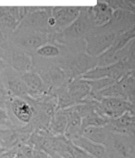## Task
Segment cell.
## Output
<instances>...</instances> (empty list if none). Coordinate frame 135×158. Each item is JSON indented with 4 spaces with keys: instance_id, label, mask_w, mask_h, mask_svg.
I'll return each mask as SVG.
<instances>
[{
    "instance_id": "cell-1",
    "label": "cell",
    "mask_w": 135,
    "mask_h": 158,
    "mask_svg": "<svg viewBox=\"0 0 135 158\" xmlns=\"http://www.w3.org/2000/svg\"><path fill=\"white\" fill-rule=\"evenodd\" d=\"M94 112L109 120L115 119L127 112H133V104L121 98H105L93 102Z\"/></svg>"
},
{
    "instance_id": "cell-2",
    "label": "cell",
    "mask_w": 135,
    "mask_h": 158,
    "mask_svg": "<svg viewBox=\"0 0 135 158\" xmlns=\"http://www.w3.org/2000/svg\"><path fill=\"white\" fill-rule=\"evenodd\" d=\"M126 66L127 64L125 61H122L107 66H97L79 76V79L95 80L100 78H110L118 81L129 73L126 70Z\"/></svg>"
},
{
    "instance_id": "cell-3",
    "label": "cell",
    "mask_w": 135,
    "mask_h": 158,
    "mask_svg": "<svg viewBox=\"0 0 135 158\" xmlns=\"http://www.w3.org/2000/svg\"><path fill=\"white\" fill-rule=\"evenodd\" d=\"M115 36V33L108 32L87 37L86 52L91 56H99L111 46Z\"/></svg>"
},
{
    "instance_id": "cell-4",
    "label": "cell",
    "mask_w": 135,
    "mask_h": 158,
    "mask_svg": "<svg viewBox=\"0 0 135 158\" xmlns=\"http://www.w3.org/2000/svg\"><path fill=\"white\" fill-rule=\"evenodd\" d=\"M74 145L85 152L91 158H110L105 145L92 142L82 136L72 140Z\"/></svg>"
},
{
    "instance_id": "cell-5",
    "label": "cell",
    "mask_w": 135,
    "mask_h": 158,
    "mask_svg": "<svg viewBox=\"0 0 135 158\" xmlns=\"http://www.w3.org/2000/svg\"><path fill=\"white\" fill-rule=\"evenodd\" d=\"M80 15V8L77 6H56L52 8V17L56 25L67 28Z\"/></svg>"
},
{
    "instance_id": "cell-6",
    "label": "cell",
    "mask_w": 135,
    "mask_h": 158,
    "mask_svg": "<svg viewBox=\"0 0 135 158\" xmlns=\"http://www.w3.org/2000/svg\"><path fill=\"white\" fill-rule=\"evenodd\" d=\"M106 128L120 134H127V136L133 135L134 131V115L133 112H127L115 119L109 121ZM109 129V130H110Z\"/></svg>"
},
{
    "instance_id": "cell-7",
    "label": "cell",
    "mask_w": 135,
    "mask_h": 158,
    "mask_svg": "<svg viewBox=\"0 0 135 158\" xmlns=\"http://www.w3.org/2000/svg\"><path fill=\"white\" fill-rule=\"evenodd\" d=\"M10 108L15 118L22 123H29L33 115V107L21 98H14L10 99Z\"/></svg>"
},
{
    "instance_id": "cell-8",
    "label": "cell",
    "mask_w": 135,
    "mask_h": 158,
    "mask_svg": "<svg viewBox=\"0 0 135 158\" xmlns=\"http://www.w3.org/2000/svg\"><path fill=\"white\" fill-rule=\"evenodd\" d=\"M113 10H114L108 6L106 2H97V3L91 7L94 24L99 27L106 26L111 19Z\"/></svg>"
},
{
    "instance_id": "cell-9",
    "label": "cell",
    "mask_w": 135,
    "mask_h": 158,
    "mask_svg": "<svg viewBox=\"0 0 135 158\" xmlns=\"http://www.w3.org/2000/svg\"><path fill=\"white\" fill-rule=\"evenodd\" d=\"M80 136L92 142L102 145H106L108 141V133L106 126L85 128L81 130Z\"/></svg>"
},
{
    "instance_id": "cell-10",
    "label": "cell",
    "mask_w": 135,
    "mask_h": 158,
    "mask_svg": "<svg viewBox=\"0 0 135 158\" xmlns=\"http://www.w3.org/2000/svg\"><path fill=\"white\" fill-rule=\"evenodd\" d=\"M134 37V26H133L124 32L116 35L114 42L111 44V46L109 47V49L114 52L119 51V50L125 48V46H127L132 41H133Z\"/></svg>"
},
{
    "instance_id": "cell-11",
    "label": "cell",
    "mask_w": 135,
    "mask_h": 158,
    "mask_svg": "<svg viewBox=\"0 0 135 158\" xmlns=\"http://www.w3.org/2000/svg\"><path fill=\"white\" fill-rule=\"evenodd\" d=\"M91 94V88L84 80L78 79L69 85V98L75 100H81Z\"/></svg>"
},
{
    "instance_id": "cell-12",
    "label": "cell",
    "mask_w": 135,
    "mask_h": 158,
    "mask_svg": "<svg viewBox=\"0 0 135 158\" xmlns=\"http://www.w3.org/2000/svg\"><path fill=\"white\" fill-rule=\"evenodd\" d=\"M22 80L26 85L28 92L39 94L44 89V82L37 73L27 72L22 75Z\"/></svg>"
},
{
    "instance_id": "cell-13",
    "label": "cell",
    "mask_w": 135,
    "mask_h": 158,
    "mask_svg": "<svg viewBox=\"0 0 135 158\" xmlns=\"http://www.w3.org/2000/svg\"><path fill=\"white\" fill-rule=\"evenodd\" d=\"M5 86L6 87L10 95H14L18 98H21L28 94L26 85L24 83L23 80L21 78L10 79L9 81H7Z\"/></svg>"
},
{
    "instance_id": "cell-14",
    "label": "cell",
    "mask_w": 135,
    "mask_h": 158,
    "mask_svg": "<svg viewBox=\"0 0 135 158\" xmlns=\"http://www.w3.org/2000/svg\"><path fill=\"white\" fill-rule=\"evenodd\" d=\"M87 28V19L79 16L69 27L64 29V33L66 36L68 37H79L84 33Z\"/></svg>"
},
{
    "instance_id": "cell-15",
    "label": "cell",
    "mask_w": 135,
    "mask_h": 158,
    "mask_svg": "<svg viewBox=\"0 0 135 158\" xmlns=\"http://www.w3.org/2000/svg\"><path fill=\"white\" fill-rule=\"evenodd\" d=\"M109 121L110 120L107 118L101 117L94 112L81 119V130L87 127H104Z\"/></svg>"
},
{
    "instance_id": "cell-16",
    "label": "cell",
    "mask_w": 135,
    "mask_h": 158,
    "mask_svg": "<svg viewBox=\"0 0 135 158\" xmlns=\"http://www.w3.org/2000/svg\"><path fill=\"white\" fill-rule=\"evenodd\" d=\"M13 66L17 70L27 73L32 68V61L28 55L24 54H15L13 56Z\"/></svg>"
},
{
    "instance_id": "cell-17",
    "label": "cell",
    "mask_w": 135,
    "mask_h": 158,
    "mask_svg": "<svg viewBox=\"0 0 135 158\" xmlns=\"http://www.w3.org/2000/svg\"><path fill=\"white\" fill-rule=\"evenodd\" d=\"M66 126H67V116L64 111H60L52 118L51 130L57 134H62L65 132Z\"/></svg>"
},
{
    "instance_id": "cell-18",
    "label": "cell",
    "mask_w": 135,
    "mask_h": 158,
    "mask_svg": "<svg viewBox=\"0 0 135 158\" xmlns=\"http://www.w3.org/2000/svg\"><path fill=\"white\" fill-rule=\"evenodd\" d=\"M91 88V94H96L98 91L113 85L117 81L110 78H100L95 80H84Z\"/></svg>"
},
{
    "instance_id": "cell-19",
    "label": "cell",
    "mask_w": 135,
    "mask_h": 158,
    "mask_svg": "<svg viewBox=\"0 0 135 158\" xmlns=\"http://www.w3.org/2000/svg\"><path fill=\"white\" fill-rule=\"evenodd\" d=\"M47 38L44 34H35L24 40V45L27 47L38 49L43 45L46 44Z\"/></svg>"
},
{
    "instance_id": "cell-20",
    "label": "cell",
    "mask_w": 135,
    "mask_h": 158,
    "mask_svg": "<svg viewBox=\"0 0 135 158\" xmlns=\"http://www.w3.org/2000/svg\"><path fill=\"white\" fill-rule=\"evenodd\" d=\"M106 3L113 10H128V11L133 12L134 11V1H125V0H110L106 1Z\"/></svg>"
},
{
    "instance_id": "cell-21",
    "label": "cell",
    "mask_w": 135,
    "mask_h": 158,
    "mask_svg": "<svg viewBox=\"0 0 135 158\" xmlns=\"http://www.w3.org/2000/svg\"><path fill=\"white\" fill-rule=\"evenodd\" d=\"M37 54L45 58H52L58 56L60 54V50L53 45L44 44L37 49Z\"/></svg>"
},
{
    "instance_id": "cell-22",
    "label": "cell",
    "mask_w": 135,
    "mask_h": 158,
    "mask_svg": "<svg viewBox=\"0 0 135 158\" xmlns=\"http://www.w3.org/2000/svg\"><path fill=\"white\" fill-rule=\"evenodd\" d=\"M10 94L9 91L7 90L5 84L0 77V108L6 110L7 108L8 103L10 102Z\"/></svg>"
},
{
    "instance_id": "cell-23",
    "label": "cell",
    "mask_w": 135,
    "mask_h": 158,
    "mask_svg": "<svg viewBox=\"0 0 135 158\" xmlns=\"http://www.w3.org/2000/svg\"><path fill=\"white\" fill-rule=\"evenodd\" d=\"M10 125V119L6 110L0 108V129L2 127H8Z\"/></svg>"
},
{
    "instance_id": "cell-24",
    "label": "cell",
    "mask_w": 135,
    "mask_h": 158,
    "mask_svg": "<svg viewBox=\"0 0 135 158\" xmlns=\"http://www.w3.org/2000/svg\"><path fill=\"white\" fill-rule=\"evenodd\" d=\"M6 63L4 62V61L2 59V58H0V75L2 74V73L4 71V69H6Z\"/></svg>"
},
{
    "instance_id": "cell-25",
    "label": "cell",
    "mask_w": 135,
    "mask_h": 158,
    "mask_svg": "<svg viewBox=\"0 0 135 158\" xmlns=\"http://www.w3.org/2000/svg\"><path fill=\"white\" fill-rule=\"evenodd\" d=\"M0 158H10V156L8 154V152H3L2 154H0Z\"/></svg>"
},
{
    "instance_id": "cell-26",
    "label": "cell",
    "mask_w": 135,
    "mask_h": 158,
    "mask_svg": "<svg viewBox=\"0 0 135 158\" xmlns=\"http://www.w3.org/2000/svg\"><path fill=\"white\" fill-rule=\"evenodd\" d=\"M3 152H6V151L4 150L3 148H2V146H1V143H0V154H2Z\"/></svg>"
}]
</instances>
